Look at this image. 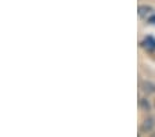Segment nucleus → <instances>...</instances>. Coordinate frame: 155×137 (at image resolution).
<instances>
[{
	"mask_svg": "<svg viewBox=\"0 0 155 137\" xmlns=\"http://www.w3.org/2000/svg\"><path fill=\"white\" fill-rule=\"evenodd\" d=\"M155 129V118L154 116H148L147 119H144L143 125L140 126V132L141 133H150Z\"/></svg>",
	"mask_w": 155,
	"mask_h": 137,
	"instance_id": "1",
	"label": "nucleus"
},
{
	"mask_svg": "<svg viewBox=\"0 0 155 137\" xmlns=\"http://www.w3.org/2000/svg\"><path fill=\"white\" fill-rule=\"evenodd\" d=\"M137 13H139L140 18H145V20H147V18H150L152 14H155L154 13V8H152L151 6H140Z\"/></svg>",
	"mask_w": 155,
	"mask_h": 137,
	"instance_id": "2",
	"label": "nucleus"
},
{
	"mask_svg": "<svg viewBox=\"0 0 155 137\" xmlns=\"http://www.w3.org/2000/svg\"><path fill=\"white\" fill-rule=\"evenodd\" d=\"M141 46L145 50H148V51H154L155 50V39L152 36H147V38H144V40L141 42Z\"/></svg>",
	"mask_w": 155,
	"mask_h": 137,
	"instance_id": "3",
	"label": "nucleus"
},
{
	"mask_svg": "<svg viewBox=\"0 0 155 137\" xmlns=\"http://www.w3.org/2000/svg\"><path fill=\"white\" fill-rule=\"evenodd\" d=\"M140 86H141V90L144 91L145 94H152V93H155V85L152 82L144 80V82H141Z\"/></svg>",
	"mask_w": 155,
	"mask_h": 137,
	"instance_id": "4",
	"label": "nucleus"
},
{
	"mask_svg": "<svg viewBox=\"0 0 155 137\" xmlns=\"http://www.w3.org/2000/svg\"><path fill=\"white\" fill-rule=\"evenodd\" d=\"M139 105H140V108H143V109H145V111H150V108H151L148 100H145V98H140Z\"/></svg>",
	"mask_w": 155,
	"mask_h": 137,
	"instance_id": "5",
	"label": "nucleus"
},
{
	"mask_svg": "<svg viewBox=\"0 0 155 137\" xmlns=\"http://www.w3.org/2000/svg\"><path fill=\"white\" fill-rule=\"evenodd\" d=\"M147 21H148V22L151 24V25H155V14H152V15L150 17V18H147Z\"/></svg>",
	"mask_w": 155,
	"mask_h": 137,
	"instance_id": "6",
	"label": "nucleus"
},
{
	"mask_svg": "<svg viewBox=\"0 0 155 137\" xmlns=\"http://www.w3.org/2000/svg\"><path fill=\"white\" fill-rule=\"evenodd\" d=\"M150 137H155V130L152 132V133H151V136H150Z\"/></svg>",
	"mask_w": 155,
	"mask_h": 137,
	"instance_id": "7",
	"label": "nucleus"
}]
</instances>
